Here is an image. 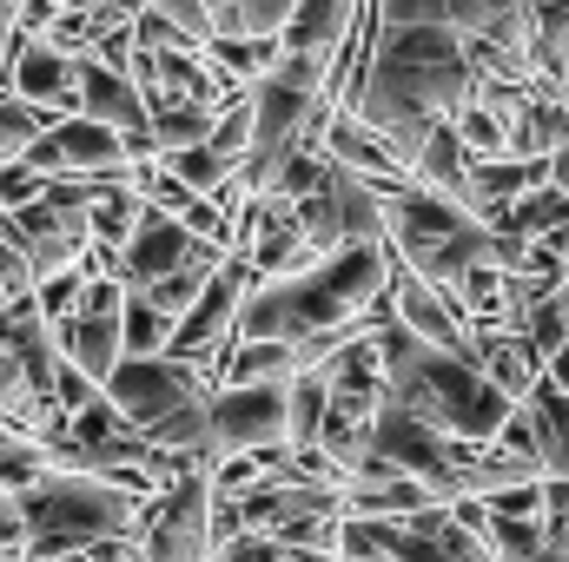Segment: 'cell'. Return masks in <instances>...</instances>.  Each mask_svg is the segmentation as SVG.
<instances>
[{
  "mask_svg": "<svg viewBox=\"0 0 569 562\" xmlns=\"http://www.w3.org/2000/svg\"><path fill=\"white\" fill-rule=\"evenodd\" d=\"M391 291V245H345L325 265L279 284H252L239 304V344H318L371 331L378 298Z\"/></svg>",
  "mask_w": 569,
  "mask_h": 562,
  "instance_id": "cell-1",
  "label": "cell"
},
{
  "mask_svg": "<svg viewBox=\"0 0 569 562\" xmlns=\"http://www.w3.org/2000/svg\"><path fill=\"white\" fill-rule=\"evenodd\" d=\"M146 510H152L146 496L107 483V476H73V470H60V476H47L40 490L20 496L27 556L73 562V556H87V550H100V543H113V536L140 543Z\"/></svg>",
  "mask_w": 569,
  "mask_h": 562,
  "instance_id": "cell-2",
  "label": "cell"
},
{
  "mask_svg": "<svg viewBox=\"0 0 569 562\" xmlns=\"http://www.w3.org/2000/svg\"><path fill=\"white\" fill-rule=\"evenodd\" d=\"M212 391H219V371L186 364V358H127V364L107 378V404L127 423H140V430L179 418V411H192V404H206Z\"/></svg>",
  "mask_w": 569,
  "mask_h": 562,
  "instance_id": "cell-3",
  "label": "cell"
},
{
  "mask_svg": "<svg viewBox=\"0 0 569 562\" xmlns=\"http://www.w3.org/2000/svg\"><path fill=\"white\" fill-rule=\"evenodd\" d=\"M212 418V470L232 456L291 450V378L284 384H226L206 404Z\"/></svg>",
  "mask_w": 569,
  "mask_h": 562,
  "instance_id": "cell-4",
  "label": "cell"
},
{
  "mask_svg": "<svg viewBox=\"0 0 569 562\" xmlns=\"http://www.w3.org/2000/svg\"><path fill=\"white\" fill-rule=\"evenodd\" d=\"M212 470H186L166 496H152L140 530V556L146 562H212Z\"/></svg>",
  "mask_w": 569,
  "mask_h": 562,
  "instance_id": "cell-5",
  "label": "cell"
},
{
  "mask_svg": "<svg viewBox=\"0 0 569 562\" xmlns=\"http://www.w3.org/2000/svg\"><path fill=\"white\" fill-rule=\"evenodd\" d=\"M53 338H60V358L107 391V378L127 364V284L93 279L87 298H80V311L67 324H53Z\"/></svg>",
  "mask_w": 569,
  "mask_h": 562,
  "instance_id": "cell-6",
  "label": "cell"
},
{
  "mask_svg": "<svg viewBox=\"0 0 569 562\" xmlns=\"http://www.w3.org/2000/svg\"><path fill=\"white\" fill-rule=\"evenodd\" d=\"M0 239L33 265V279H53V272L87 265V252H93V212L87 205L33 199L20 212H0Z\"/></svg>",
  "mask_w": 569,
  "mask_h": 562,
  "instance_id": "cell-7",
  "label": "cell"
},
{
  "mask_svg": "<svg viewBox=\"0 0 569 562\" xmlns=\"http://www.w3.org/2000/svg\"><path fill=\"white\" fill-rule=\"evenodd\" d=\"M20 165H27V172H40V179H120V172H133L127 140H120L113 127L87 120V113L53 120L40 140L27 145V159H20Z\"/></svg>",
  "mask_w": 569,
  "mask_h": 562,
  "instance_id": "cell-8",
  "label": "cell"
},
{
  "mask_svg": "<svg viewBox=\"0 0 569 562\" xmlns=\"http://www.w3.org/2000/svg\"><path fill=\"white\" fill-rule=\"evenodd\" d=\"M226 259H232V252L192 239L172 212H152V205H146L140 232H133L127 252H120V284H127V291H152L159 279H179V272H219Z\"/></svg>",
  "mask_w": 569,
  "mask_h": 562,
  "instance_id": "cell-9",
  "label": "cell"
},
{
  "mask_svg": "<svg viewBox=\"0 0 569 562\" xmlns=\"http://www.w3.org/2000/svg\"><path fill=\"white\" fill-rule=\"evenodd\" d=\"M7 53H13V80H7L13 100H27V107L47 113V120H73V113H80V60H73V53L33 40L27 27L7 33Z\"/></svg>",
  "mask_w": 569,
  "mask_h": 562,
  "instance_id": "cell-10",
  "label": "cell"
},
{
  "mask_svg": "<svg viewBox=\"0 0 569 562\" xmlns=\"http://www.w3.org/2000/svg\"><path fill=\"white\" fill-rule=\"evenodd\" d=\"M391 311H398V324H405L418 344L450 351V358H470V324H463V311H457L437 284L418 279L411 265H398V252H391Z\"/></svg>",
  "mask_w": 569,
  "mask_h": 562,
  "instance_id": "cell-11",
  "label": "cell"
},
{
  "mask_svg": "<svg viewBox=\"0 0 569 562\" xmlns=\"http://www.w3.org/2000/svg\"><path fill=\"white\" fill-rule=\"evenodd\" d=\"M325 159H338L345 172H358V179H365V185H378L385 199H391V192H405V185H418V179L398 165V152L378 140L358 113H338V120H331V133H325Z\"/></svg>",
  "mask_w": 569,
  "mask_h": 562,
  "instance_id": "cell-12",
  "label": "cell"
},
{
  "mask_svg": "<svg viewBox=\"0 0 569 562\" xmlns=\"http://www.w3.org/2000/svg\"><path fill=\"white\" fill-rule=\"evenodd\" d=\"M470 364H477L510 404H530L537 384H543V371H550V364L530 351L523 331H470Z\"/></svg>",
  "mask_w": 569,
  "mask_h": 562,
  "instance_id": "cell-13",
  "label": "cell"
},
{
  "mask_svg": "<svg viewBox=\"0 0 569 562\" xmlns=\"http://www.w3.org/2000/svg\"><path fill=\"white\" fill-rule=\"evenodd\" d=\"M80 113H87V120H100V127H113L120 140L152 133L133 73H120V67H107V60H80Z\"/></svg>",
  "mask_w": 569,
  "mask_h": 562,
  "instance_id": "cell-14",
  "label": "cell"
},
{
  "mask_svg": "<svg viewBox=\"0 0 569 562\" xmlns=\"http://www.w3.org/2000/svg\"><path fill=\"white\" fill-rule=\"evenodd\" d=\"M206 60L232 80V87H259V80H272L284 60V40H252V33H232V40H206Z\"/></svg>",
  "mask_w": 569,
  "mask_h": 562,
  "instance_id": "cell-15",
  "label": "cell"
},
{
  "mask_svg": "<svg viewBox=\"0 0 569 562\" xmlns=\"http://www.w3.org/2000/svg\"><path fill=\"white\" fill-rule=\"evenodd\" d=\"M47 476H60L53 450H47L40 436L13 430V423H0V490H7V496H27V490H40Z\"/></svg>",
  "mask_w": 569,
  "mask_h": 562,
  "instance_id": "cell-16",
  "label": "cell"
},
{
  "mask_svg": "<svg viewBox=\"0 0 569 562\" xmlns=\"http://www.w3.org/2000/svg\"><path fill=\"white\" fill-rule=\"evenodd\" d=\"M490 232H510V239H557V232H569V192H557V185H537V192H523Z\"/></svg>",
  "mask_w": 569,
  "mask_h": 562,
  "instance_id": "cell-17",
  "label": "cell"
},
{
  "mask_svg": "<svg viewBox=\"0 0 569 562\" xmlns=\"http://www.w3.org/2000/svg\"><path fill=\"white\" fill-rule=\"evenodd\" d=\"M284 378H298V351L291 344H239L232 338V351H226V371H219V391L226 384H284Z\"/></svg>",
  "mask_w": 569,
  "mask_h": 562,
  "instance_id": "cell-18",
  "label": "cell"
},
{
  "mask_svg": "<svg viewBox=\"0 0 569 562\" xmlns=\"http://www.w3.org/2000/svg\"><path fill=\"white\" fill-rule=\"evenodd\" d=\"M530 13H537V40H530L537 80L563 87L569 80V0H530Z\"/></svg>",
  "mask_w": 569,
  "mask_h": 562,
  "instance_id": "cell-19",
  "label": "cell"
},
{
  "mask_svg": "<svg viewBox=\"0 0 569 562\" xmlns=\"http://www.w3.org/2000/svg\"><path fill=\"white\" fill-rule=\"evenodd\" d=\"M146 219V192L133 179H120V185H107L100 199H93V245H107V252H127V239L140 232Z\"/></svg>",
  "mask_w": 569,
  "mask_h": 562,
  "instance_id": "cell-20",
  "label": "cell"
},
{
  "mask_svg": "<svg viewBox=\"0 0 569 562\" xmlns=\"http://www.w3.org/2000/svg\"><path fill=\"white\" fill-rule=\"evenodd\" d=\"M159 165H166V172H172L179 185H192L199 199H219V192H226V185L239 179V165H232L226 152H212V145H186V152H166Z\"/></svg>",
  "mask_w": 569,
  "mask_h": 562,
  "instance_id": "cell-21",
  "label": "cell"
},
{
  "mask_svg": "<svg viewBox=\"0 0 569 562\" xmlns=\"http://www.w3.org/2000/svg\"><path fill=\"white\" fill-rule=\"evenodd\" d=\"M325 411H331V384H325V371H298V378H291V450H318Z\"/></svg>",
  "mask_w": 569,
  "mask_h": 562,
  "instance_id": "cell-22",
  "label": "cell"
},
{
  "mask_svg": "<svg viewBox=\"0 0 569 562\" xmlns=\"http://www.w3.org/2000/svg\"><path fill=\"white\" fill-rule=\"evenodd\" d=\"M172 318L166 311H152L140 291H127V358H166V344H172Z\"/></svg>",
  "mask_w": 569,
  "mask_h": 562,
  "instance_id": "cell-23",
  "label": "cell"
},
{
  "mask_svg": "<svg viewBox=\"0 0 569 562\" xmlns=\"http://www.w3.org/2000/svg\"><path fill=\"white\" fill-rule=\"evenodd\" d=\"M252 133H259V100H252V93H239V100H232V107L212 120V140H206V145H212V152H226L232 165H246Z\"/></svg>",
  "mask_w": 569,
  "mask_h": 562,
  "instance_id": "cell-24",
  "label": "cell"
},
{
  "mask_svg": "<svg viewBox=\"0 0 569 562\" xmlns=\"http://www.w3.org/2000/svg\"><path fill=\"white\" fill-rule=\"evenodd\" d=\"M53 120L47 113H33L27 100H13V93H0V165H13V159H27V145L40 140Z\"/></svg>",
  "mask_w": 569,
  "mask_h": 562,
  "instance_id": "cell-25",
  "label": "cell"
},
{
  "mask_svg": "<svg viewBox=\"0 0 569 562\" xmlns=\"http://www.w3.org/2000/svg\"><path fill=\"white\" fill-rule=\"evenodd\" d=\"M87 265H73V272H53V279H40L33 284V304H40V318L47 324H67L73 311H80V298H87Z\"/></svg>",
  "mask_w": 569,
  "mask_h": 562,
  "instance_id": "cell-26",
  "label": "cell"
},
{
  "mask_svg": "<svg viewBox=\"0 0 569 562\" xmlns=\"http://www.w3.org/2000/svg\"><path fill=\"white\" fill-rule=\"evenodd\" d=\"M298 0H232V33H252V40H279L291 27ZM226 33V40H232Z\"/></svg>",
  "mask_w": 569,
  "mask_h": 562,
  "instance_id": "cell-27",
  "label": "cell"
},
{
  "mask_svg": "<svg viewBox=\"0 0 569 562\" xmlns=\"http://www.w3.org/2000/svg\"><path fill=\"white\" fill-rule=\"evenodd\" d=\"M206 284H212V272H179V279H159L152 291H140V298L152 304V311H166V318L179 324V318H186V311L206 298Z\"/></svg>",
  "mask_w": 569,
  "mask_h": 562,
  "instance_id": "cell-28",
  "label": "cell"
},
{
  "mask_svg": "<svg viewBox=\"0 0 569 562\" xmlns=\"http://www.w3.org/2000/svg\"><path fill=\"white\" fill-rule=\"evenodd\" d=\"M523 338H530V351H537V358L550 364V358H557V351H563V344H569V318H563V298H543V304H537V311L523 318Z\"/></svg>",
  "mask_w": 569,
  "mask_h": 562,
  "instance_id": "cell-29",
  "label": "cell"
},
{
  "mask_svg": "<svg viewBox=\"0 0 569 562\" xmlns=\"http://www.w3.org/2000/svg\"><path fill=\"white\" fill-rule=\"evenodd\" d=\"M490 516H517V523H543V483H517V490H497L483 496Z\"/></svg>",
  "mask_w": 569,
  "mask_h": 562,
  "instance_id": "cell-30",
  "label": "cell"
},
{
  "mask_svg": "<svg viewBox=\"0 0 569 562\" xmlns=\"http://www.w3.org/2000/svg\"><path fill=\"white\" fill-rule=\"evenodd\" d=\"M33 284H40V279H33V265L0 239V291H7V298H33Z\"/></svg>",
  "mask_w": 569,
  "mask_h": 562,
  "instance_id": "cell-31",
  "label": "cell"
},
{
  "mask_svg": "<svg viewBox=\"0 0 569 562\" xmlns=\"http://www.w3.org/2000/svg\"><path fill=\"white\" fill-rule=\"evenodd\" d=\"M212 562H284L279 543H266V536H239V543H226Z\"/></svg>",
  "mask_w": 569,
  "mask_h": 562,
  "instance_id": "cell-32",
  "label": "cell"
},
{
  "mask_svg": "<svg viewBox=\"0 0 569 562\" xmlns=\"http://www.w3.org/2000/svg\"><path fill=\"white\" fill-rule=\"evenodd\" d=\"M0 550H27V523H20V496L0 490Z\"/></svg>",
  "mask_w": 569,
  "mask_h": 562,
  "instance_id": "cell-33",
  "label": "cell"
},
{
  "mask_svg": "<svg viewBox=\"0 0 569 562\" xmlns=\"http://www.w3.org/2000/svg\"><path fill=\"white\" fill-rule=\"evenodd\" d=\"M20 556H27V550H0V562H20Z\"/></svg>",
  "mask_w": 569,
  "mask_h": 562,
  "instance_id": "cell-34",
  "label": "cell"
},
{
  "mask_svg": "<svg viewBox=\"0 0 569 562\" xmlns=\"http://www.w3.org/2000/svg\"><path fill=\"white\" fill-rule=\"evenodd\" d=\"M7 33H13V20H7V13H0V40H7Z\"/></svg>",
  "mask_w": 569,
  "mask_h": 562,
  "instance_id": "cell-35",
  "label": "cell"
},
{
  "mask_svg": "<svg viewBox=\"0 0 569 562\" xmlns=\"http://www.w3.org/2000/svg\"><path fill=\"white\" fill-rule=\"evenodd\" d=\"M563 318H569V284H563Z\"/></svg>",
  "mask_w": 569,
  "mask_h": 562,
  "instance_id": "cell-36",
  "label": "cell"
},
{
  "mask_svg": "<svg viewBox=\"0 0 569 562\" xmlns=\"http://www.w3.org/2000/svg\"><path fill=\"white\" fill-rule=\"evenodd\" d=\"M20 562H47V556H20Z\"/></svg>",
  "mask_w": 569,
  "mask_h": 562,
  "instance_id": "cell-37",
  "label": "cell"
}]
</instances>
